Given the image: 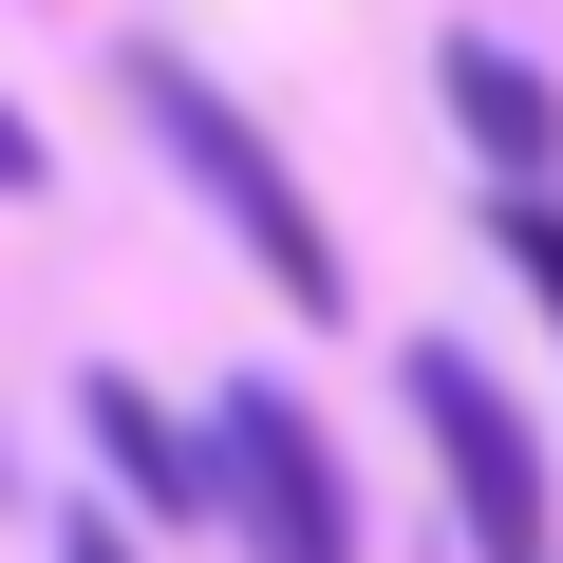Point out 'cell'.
<instances>
[{"mask_svg":"<svg viewBox=\"0 0 563 563\" xmlns=\"http://www.w3.org/2000/svg\"><path fill=\"white\" fill-rule=\"evenodd\" d=\"M132 113H151V132H169V169L225 207V244L282 282V320H339V301H357V282H339V225L301 207V169H282V151H263V132H244V113H225L169 38H132Z\"/></svg>","mask_w":563,"mask_h":563,"instance_id":"1","label":"cell"},{"mask_svg":"<svg viewBox=\"0 0 563 563\" xmlns=\"http://www.w3.org/2000/svg\"><path fill=\"white\" fill-rule=\"evenodd\" d=\"M395 395H413V432H432V470H451V526H470V563H563L526 395H507L470 339H413V357H395Z\"/></svg>","mask_w":563,"mask_h":563,"instance_id":"2","label":"cell"},{"mask_svg":"<svg viewBox=\"0 0 563 563\" xmlns=\"http://www.w3.org/2000/svg\"><path fill=\"white\" fill-rule=\"evenodd\" d=\"M207 470H225V526H244V563H357V488H339V432L282 395V376H244L225 413H207Z\"/></svg>","mask_w":563,"mask_h":563,"instance_id":"3","label":"cell"},{"mask_svg":"<svg viewBox=\"0 0 563 563\" xmlns=\"http://www.w3.org/2000/svg\"><path fill=\"white\" fill-rule=\"evenodd\" d=\"M432 76H451V113H470V151H488L507 188H544V169H563V95H544V76L507 57V38H451Z\"/></svg>","mask_w":563,"mask_h":563,"instance_id":"4","label":"cell"},{"mask_svg":"<svg viewBox=\"0 0 563 563\" xmlns=\"http://www.w3.org/2000/svg\"><path fill=\"white\" fill-rule=\"evenodd\" d=\"M76 413H95V451L132 470V507H151V526H207V507H225V470H207V451H188L132 376H76Z\"/></svg>","mask_w":563,"mask_h":563,"instance_id":"5","label":"cell"},{"mask_svg":"<svg viewBox=\"0 0 563 563\" xmlns=\"http://www.w3.org/2000/svg\"><path fill=\"white\" fill-rule=\"evenodd\" d=\"M507 263L544 282V301H563V207H544V188H507Z\"/></svg>","mask_w":563,"mask_h":563,"instance_id":"6","label":"cell"},{"mask_svg":"<svg viewBox=\"0 0 563 563\" xmlns=\"http://www.w3.org/2000/svg\"><path fill=\"white\" fill-rule=\"evenodd\" d=\"M38 169H57V151H38V113H20V95H0V207H20Z\"/></svg>","mask_w":563,"mask_h":563,"instance_id":"7","label":"cell"},{"mask_svg":"<svg viewBox=\"0 0 563 563\" xmlns=\"http://www.w3.org/2000/svg\"><path fill=\"white\" fill-rule=\"evenodd\" d=\"M57 563H132V526H113V507H95V526H76V544H57Z\"/></svg>","mask_w":563,"mask_h":563,"instance_id":"8","label":"cell"}]
</instances>
